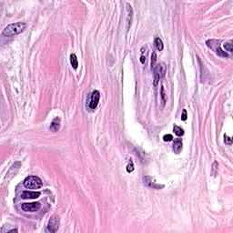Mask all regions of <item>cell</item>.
Returning <instances> with one entry per match:
<instances>
[{
  "label": "cell",
  "mask_w": 233,
  "mask_h": 233,
  "mask_svg": "<svg viewBox=\"0 0 233 233\" xmlns=\"http://www.w3.org/2000/svg\"><path fill=\"white\" fill-rule=\"evenodd\" d=\"M26 26V25L22 22H17V23L10 24L7 26H6L5 29L3 30V35L6 36H12L18 35L22 32V31H24Z\"/></svg>",
  "instance_id": "1"
},
{
  "label": "cell",
  "mask_w": 233,
  "mask_h": 233,
  "mask_svg": "<svg viewBox=\"0 0 233 233\" xmlns=\"http://www.w3.org/2000/svg\"><path fill=\"white\" fill-rule=\"evenodd\" d=\"M23 185L26 189H38L43 186V182L36 176H28L25 178Z\"/></svg>",
  "instance_id": "2"
},
{
  "label": "cell",
  "mask_w": 233,
  "mask_h": 233,
  "mask_svg": "<svg viewBox=\"0 0 233 233\" xmlns=\"http://www.w3.org/2000/svg\"><path fill=\"white\" fill-rule=\"evenodd\" d=\"M154 86L157 87L160 78H162L166 74V65L165 63H160L154 68Z\"/></svg>",
  "instance_id": "3"
},
{
  "label": "cell",
  "mask_w": 233,
  "mask_h": 233,
  "mask_svg": "<svg viewBox=\"0 0 233 233\" xmlns=\"http://www.w3.org/2000/svg\"><path fill=\"white\" fill-rule=\"evenodd\" d=\"M206 45H207L209 48H211L212 50H214L216 53H217V55L218 56H220V57H229V55L227 54L226 52H224L223 50H222L220 47V41L218 40H208L207 42H206Z\"/></svg>",
  "instance_id": "4"
},
{
  "label": "cell",
  "mask_w": 233,
  "mask_h": 233,
  "mask_svg": "<svg viewBox=\"0 0 233 233\" xmlns=\"http://www.w3.org/2000/svg\"><path fill=\"white\" fill-rule=\"evenodd\" d=\"M60 220L57 216H53L49 220L48 224H47V231L49 232H57L58 228H59Z\"/></svg>",
  "instance_id": "5"
},
{
  "label": "cell",
  "mask_w": 233,
  "mask_h": 233,
  "mask_svg": "<svg viewBox=\"0 0 233 233\" xmlns=\"http://www.w3.org/2000/svg\"><path fill=\"white\" fill-rule=\"evenodd\" d=\"M41 208V204L39 202H32V203H23L21 205L22 209L26 212H36Z\"/></svg>",
  "instance_id": "6"
},
{
  "label": "cell",
  "mask_w": 233,
  "mask_h": 233,
  "mask_svg": "<svg viewBox=\"0 0 233 233\" xmlns=\"http://www.w3.org/2000/svg\"><path fill=\"white\" fill-rule=\"evenodd\" d=\"M100 98V93L98 90H94L91 94L90 97V102H89V108L91 109H95L98 107V104L99 102Z\"/></svg>",
  "instance_id": "7"
},
{
  "label": "cell",
  "mask_w": 233,
  "mask_h": 233,
  "mask_svg": "<svg viewBox=\"0 0 233 233\" xmlns=\"http://www.w3.org/2000/svg\"><path fill=\"white\" fill-rule=\"evenodd\" d=\"M143 181H144V184L146 186H149L150 188H153V189H161V188H164V185H158L157 184L156 182L153 181V178L151 177H144L143 178Z\"/></svg>",
  "instance_id": "8"
},
{
  "label": "cell",
  "mask_w": 233,
  "mask_h": 233,
  "mask_svg": "<svg viewBox=\"0 0 233 233\" xmlns=\"http://www.w3.org/2000/svg\"><path fill=\"white\" fill-rule=\"evenodd\" d=\"M40 192H36V191H24L21 195V198L25 199H34L38 198L40 196Z\"/></svg>",
  "instance_id": "9"
},
{
  "label": "cell",
  "mask_w": 233,
  "mask_h": 233,
  "mask_svg": "<svg viewBox=\"0 0 233 233\" xmlns=\"http://www.w3.org/2000/svg\"><path fill=\"white\" fill-rule=\"evenodd\" d=\"M182 140L181 139H175L174 144H173V150L176 154H179L182 150Z\"/></svg>",
  "instance_id": "10"
},
{
  "label": "cell",
  "mask_w": 233,
  "mask_h": 233,
  "mask_svg": "<svg viewBox=\"0 0 233 233\" xmlns=\"http://www.w3.org/2000/svg\"><path fill=\"white\" fill-rule=\"evenodd\" d=\"M60 128V119L59 118H56L54 120L52 121L51 123V126H50V129L53 130V131H57Z\"/></svg>",
  "instance_id": "11"
},
{
  "label": "cell",
  "mask_w": 233,
  "mask_h": 233,
  "mask_svg": "<svg viewBox=\"0 0 233 233\" xmlns=\"http://www.w3.org/2000/svg\"><path fill=\"white\" fill-rule=\"evenodd\" d=\"M127 11H128V19H127V22H128V29H129L130 23H131V20H132V13H133V11H132V7L129 3L127 4Z\"/></svg>",
  "instance_id": "12"
},
{
  "label": "cell",
  "mask_w": 233,
  "mask_h": 233,
  "mask_svg": "<svg viewBox=\"0 0 233 233\" xmlns=\"http://www.w3.org/2000/svg\"><path fill=\"white\" fill-rule=\"evenodd\" d=\"M70 63H71L72 67L75 68V69H77V67H78V61H77V56L75 54H71L70 55Z\"/></svg>",
  "instance_id": "13"
},
{
  "label": "cell",
  "mask_w": 233,
  "mask_h": 233,
  "mask_svg": "<svg viewBox=\"0 0 233 233\" xmlns=\"http://www.w3.org/2000/svg\"><path fill=\"white\" fill-rule=\"evenodd\" d=\"M155 45H156V47L158 51H162L163 48H164V45H163V42L162 40L160 38H155Z\"/></svg>",
  "instance_id": "14"
},
{
  "label": "cell",
  "mask_w": 233,
  "mask_h": 233,
  "mask_svg": "<svg viewBox=\"0 0 233 233\" xmlns=\"http://www.w3.org/2000/svg\"><path fill=\"white\" fill-rule=\"evenodd\" d=\"M156 62H157V55L155 52H153L151 55V69L152 70H154V68L156 67Z\"/></svg>",
  "instance_id": "15"
},
{
  "label": "cell",
  "mask_w": 233,
  "mask_h": 233,
  "mask_svg": "<svg viewBox=\"0 0 233 233\" xmlns=\"http://www.w3.org/2000/svg\"><path fill=\"white\" fill-rule=\"evenodd\" d=\"M173 130H174V132H175V134H176L177 136H178V137L183 136V134H184V130H183L181 128H179V127H178V126H174Z\"/></svg>",
  "instance_id": "16"
},
{
  "label": "cell",
  "mask_w": 233,
  "mask_h": 233,
  "mask_svg": "<svg viewBox=\"0 0 233 233\" xmlns=\"http://www.w3.org/2000/svg\"><path fill=\"white\" fill-rule=\"evenodd\" d=\"M127 170H128L129 173H131V172L134 171V164H133V162H132L131 160L129 161V165L127 166Z\"/></svg>",
  "instance_id": "17"
},
{
  "label": "cell",
  "mask_w": 233,
  "mask_h": 233,
  "mask_svg": "<svg viewBox=\"0 0 233 233\" xmlns=\"http://www.w3.org/2000/svg\"><path fill=\"white\" fill-rule=\"evenodd\" d=\"M224 47L227 51L229 52H232V43L231 42H228V43H225L224 44Z\"/></svg>",
  "instance_id": "18"
},
{
  "label": "cell",
  "mask_w": 233,
  "mask_h": 233,
  "mask_svg": "<svg viewBox=\"0 0 233 233\" xmlns=\"http://www.w3.org/2000/svg\"><path fill=\"white\" fill-rule=\"evenodd\" d=\"M172 139H173V136L170 135V134L165 135V136L163 137V140L166 141V142H169V141H171Z\"/></svg>",
  "instance_id": "19"
},
{
  "label": "cell",
  "mask_w": 233,
  "mask_h": 233,
  "mask_svg": "<svg viewBox=\"0 0 233 233\" xmlns=\"http://www.w3.org/2000/svg\"><path fill=\"white\" fill-rule=\"evenodd\" d=\"M161 98H162L163 104H165V102H166V94H165V90H164V87H161Z\"/></svg>",
  "instance_id": "20"
},
{
  "label": "cell",
  "mask_w": 233,
  "mask_h": 233,
  "mask_svg": "<svg viewBox=\"0 0 233 233\" xmlns=\"http://www.w3.org/2000/svg\"><path fill=\"white\" fill-rule=\"evenodd\" d=\"M187 118H188V115H187V110L186 109H183L182 110V115H181V119L183 121L187 120Z\"/></svg>",
  "instance_id": "21"
},
{
  "label": "cell",
  "mask_w": 233,
  "mask_h": 233,
  "mask_svg": "<svg viewBox=\"0 0 233 233\" xmlns=\"http://www.w3.org/2000/svg\"><path fill=\"white\" fill-rule=\"evenodd\" d=\"M225 142L227 143L228 145H231V143H232L231 137H229V136H226V135H225Z\"/></svg>",
  "instance_id": "22"
},
{
  "label": "cell",
  "mask_w": 233,
  "mask_h": 233,
  "mask_svg": "<svg viewBox=\"0 0 233 233\" xmlns=\"http://www.w3.org/2000/svg\"><path fill=\"white\" fill-rule=\"evenodd\" d=\"M140 62L142 63V64H144V63H145V57H144V55H143V54L140 57Z\"/></svg>",
  "instance_id": "23"
}]
</instances>
